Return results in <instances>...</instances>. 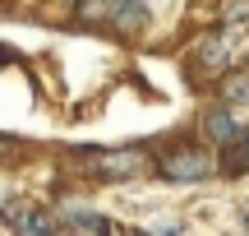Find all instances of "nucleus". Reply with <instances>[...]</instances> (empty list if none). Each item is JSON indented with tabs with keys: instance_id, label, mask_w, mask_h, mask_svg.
Segmentation results:
<instances>
[{
	"instance_id": "423d86ee",
	"label": "nucleus",
	"mask_w": 249,
	"mask_h": 236,
	"mask_svg": "<svg viewBox=\"0 0 249 236\" xmlns=\"http://www.w3.org/2000/svg\"><path fill=\"white\" fill-rule=\"evenodd\" d=\"M60 227H70V232H116V222L102 218V213H83V209H74L70 218L60 222Z\"/></svg>"
},
{
	"instance_id": "f03ea898",
	"label": "nucleus",
	"mask_w": 249,
	"mask_h": 236,
	"mask_svg": "<svg viewBox=\"0 0 249 236\" xmlns=\"http://www.w3.org/2000/svg\"><path fill=\"white\" fill-rule=\"evenodd\" d=\"M213 153H203V148H176V153L161 157V176L166 181H208L213 176Z\"/></svg>"
},
{
	"instance_id": "1a4fd4ad",
	"label": "nucleus",
	"mask_w": 249,
	"mask_h": 236,
	"mask_svg": "<svg viewBox=\"0 0 249 236\" xmlns=\"http://www.w3.org/2000/svg\"><path fill=\"white\" fill-rule=\"evenodd\" d=\"M222 93H226V102H245L249 107V79L245 74H231V79L222 83Z\"/></svg>"
},
{
	"instance_id": "f257e3e1",
	"label": "nucleus",
	"mask_w": 249,
	"mask_h": 236,
	"mask_svg": "<svg viewBox=\"0 0 249 236\" xmlns=\"http://www.w3.org/2000/svg\"><path fill=\"white\" fill-rule=\"evenodd\" d=\"M88 157V172L97 176V181H129V176H139L143 172V153L139 148H97V153H83Z\"/></svg>"
},
{
	"instance_id": "9d476101",
	"label": "nucleus",
	"mask_w": 249,
	"mask_h": 236,
	"mask_svg": "<svg viewBox=\"0 0 249 236\" xmlns=\"http://www.w3.org/2000/svg\"><path fill=\"white\" fill-rule=\"evenodd\" d=\"M79 19H107V0H79Z\"/></svg>"
},
{
	"instance_id": "20e7f679",
	"label": "nucleus",
	"mask_w": 249,
	"mask_h": 236,
	"mask_svg": "<svg viewBox=\"0 0 249 236\" xmlns=\"http://www.w3.org/2000/svg\"><path fill=\"white\" fill-rule=\"evenodd\" d=\"M107 19L120 33H139L148 23V9H143V0H107Z\"/></svg>"
},
{
	"instance_id": "f8f14e48",
	"label": "nucleus",
	"mask_w": 249,
	"mask_h": 236,
	"mask_svg": "<svg viewBox=\"0 0 249 236\" xmlns=\"http://www.w3.org/2000/svg\"><path fill=\"white\" fill-rule=\"evenodd\" d=\"M14 148H18L14 139H5V135H0V157H5V153H14Z\"/></svg>"
},
{
	"instance_id": "0eeeda50",
	"label": "nucleus",
	"mask_w": 249,
	"mask_h": 236,
	"mask_svg": "<svg viewBox=\"0 0 249 236\" xmlns=\"http://www.w3.org/2000/svg\"><path fill=\"white\" fill-rule=\"evenodd\" d=\"M226 172H235V176L249 172V130H245L240 139H231V144H226Z\"/></svg>"
},
{
	"instance_id": "9b49d317",
	"label": "nucleus",
	"mask_w": 249,
	"mask_h": 236,
	"mask_svg": "<svg viewBox=\"0 0 249 236\" xmlns=\"http://www.w3.org/2000/svg\"><path fill=\"white\" fill-rule=\"evenodd\" d=\"M23 213H28V204H23V199H9V209H5V222H9V227L18 232V222H23Z\"/></svg>"
},
{
	"instance_id": "6e6552de",
	"label": "nucleus",
	"mask_w": 249,
	"mask_h": 236,
	"mask_svg": "<svg viewBox=\"0 0 249 236\" xmlns=\"http://www.w3.org/2000/svg\"><path fill=\"white\" fill-rule=\"evenodd\" d=\"M222 19H226L231 28H249V0H226Z\"/></svg>"
},
{
	"instance_id": "39448f33",
	"label": "nucleus",
	"mask_w": 249,
	"mask_h": 236,
	"mask_svg": "<svg viewBox=\"0 0 249 236\" xmlns=\"http://www.w3.org/2000/svg\"><path fill=\"white\" fill-rule=\"evenodd\" d=\"M198 65H203L208 74H222L226 65H231V46H226V37H208V42L198 46Z\"/></svg>"
},
{
	"instance_id": "7ed1b4c3",
	"label": "nucleus",
	"mask_w": 249,
	"mask_h": 236,
	"mask_svg": "<svg viewBox=\"0 0 249 236\" xmlns=\"http://www.w3.org/2000/svg\"><path fill=\"white\" fill-rule=\"evenodd\" d=\"M203 135L213 139V144H222V148H226L231 139H240V135H245V125L231 116V107H208V111H203Z\"/></svg>"
}]
</instances>
